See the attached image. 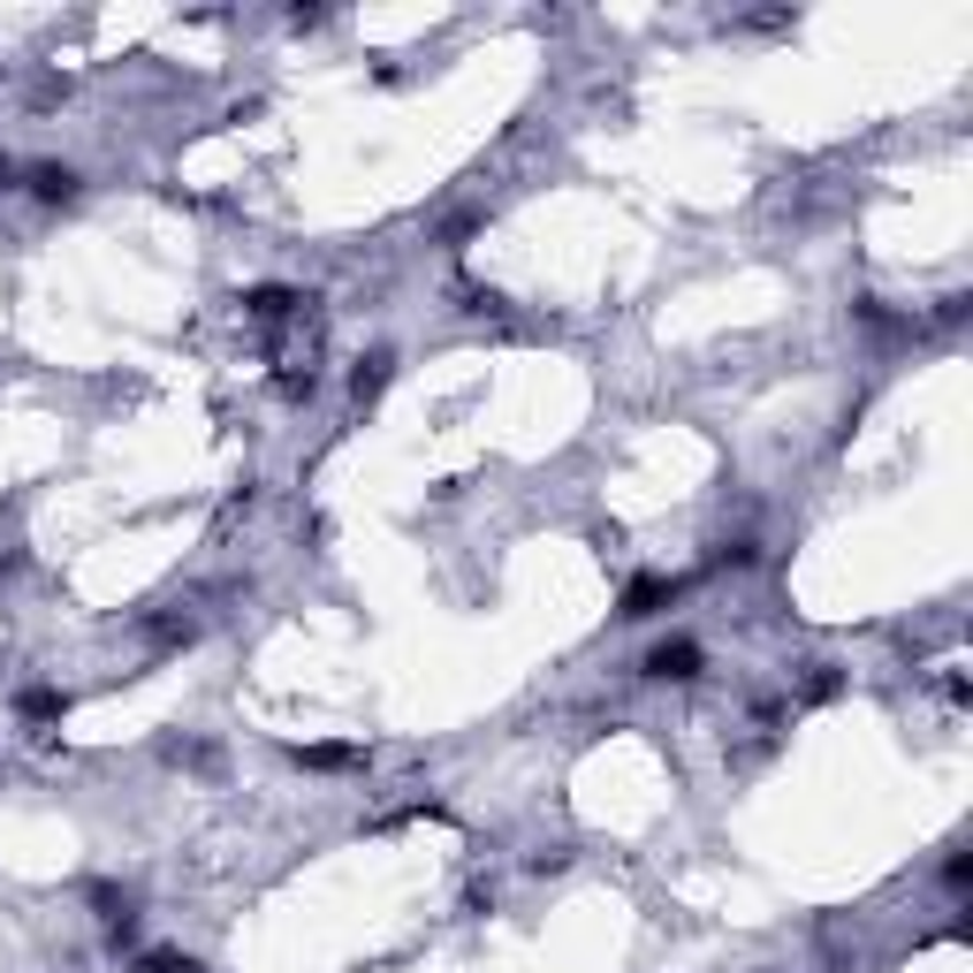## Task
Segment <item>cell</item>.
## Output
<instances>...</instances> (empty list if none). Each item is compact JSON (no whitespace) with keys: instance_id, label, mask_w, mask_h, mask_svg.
<instances>
[{"instance_id":"1","label":"cell","mask_w":973,"mask_h":973,"mask_svg":"<svg viewBox=\"0 0 973 973\" xmlns=\"http://www.w3.org/2000/svg\"><path fill=\"white\" fill-rule=\"evenodd\" d=\"M640 677H654V684H692L700 677V640H654L647 647V661H640Z\"/></svg>"},{"instance_id":"2","label":"cell","mask_w":973,"mask_h":973,"mask_svg":"<svg viewBox=\"0 0 973 973\" xmlns=\"http://www.w3.org/2000/svg\"><path fill=\"white\" fill-rule=\"evenodd\" d=\"M23 190H31L38 206H77V198H84V175L61 167V161H38V167H23Z\"/></svg>"},{"instance_id":"3","label":"cell","mask_w":973,"mask_h":973,"mask_svg":"<svg viewBox=\"0 0 973 973\" xmlns=\"http://www.w3.org/2000/svg\"><path fill=\"white\" fill-rule=\"evenodd\" d=\"M661 601H677V578H640V586L624 594V609H617V617H624V624H640V617H654Z\"/></svg>"},{"instance_id":"4","label":"cell","mask_w":973,"mask_h":973,"mask_svg":"<svg viewBox=\"0 0 973 973\" xmlns=\"http://www.w3.org/2000/svg\"><path fill=\"white\" fill-rule=\"evenodd\" d=\"M305 297L297 290H282V282H259V290H244V313H259V320H282V313H297Z\"/></svg>"},{"instance_id":"5","label":"cell","mask_w":973,"mask_h":973,"mask_svg":"<svg viewBox=\"0 0 973 973\" xmlns=\"http://www.w3.org/2000/svg\"><path fill=\"white\" fill-rule=\"evenodd\" d=\"M388 373H396V350H373V357H357V373H350V396L365 403V396H380L388 388Z\"/></svg>"},{"instance_id":"6","label":"cell","mask_w":973,"mask_h":973,"mask_svg":"<svg viewBox=\"0 0 973 973\" xmlns=\"http://www.w3.org/2000/svg\"><path fill=\"white\" fill-rule=\"evenodd\" d=\"M15 707H23V715H38V723H54V715H69V692H54V684H31Z\"/></svg>"},{"instance_id":"7","label":"cell","mask_w":973,"mask_h":973,"mask_svg":"<svg viewBox=\"0 0 973 973\" xmlns=\"http://www.w3.org/2000/svg\"><path fill=\"white\" fill-rule=\"evenodd\" d=\"M715 563H723V571H753V563H761V540H723Z\"/></svg>"},{"instance_id":"8","label":"cell","mask_w":973,"mask_h":973,"mask_svg":"<svg viewBox=\"0 0 973 973\" xmlns=\"http://www.w3.org/2000/svg\"><path fill=\"white\" fill-rule=\"evenodd\" d=\"M350 761H365V753L357 746H313L305 753V769H350Z\"/></svg>"},{"instance_id":"9","label":"cell","mask_w":973,"mask_h":973,"mask_svg":"<svg viewBox=\"0 0 973 973\" xmlns=\"http://www.w3.org/2000/svg\"><path fill=\"white\" fill-rule=\"evenodd\" d=\"M138 973H198V959H175V951H153Z\"/></svg>"},{"instance_id":"10","label":"cell","mask_w":973,"mask_h":973,"mask_svg":"<svg viewBox=\"0 0 973 973\" xmlns=\"http://www.w3.org/2000/svg\"><path fill=\"white\" fill-rule=\"evenodd\" d=\"M807 692H813V700H829V692H836V669H829V661H813V677H807Z\"/></svg>"}]
</instances>
